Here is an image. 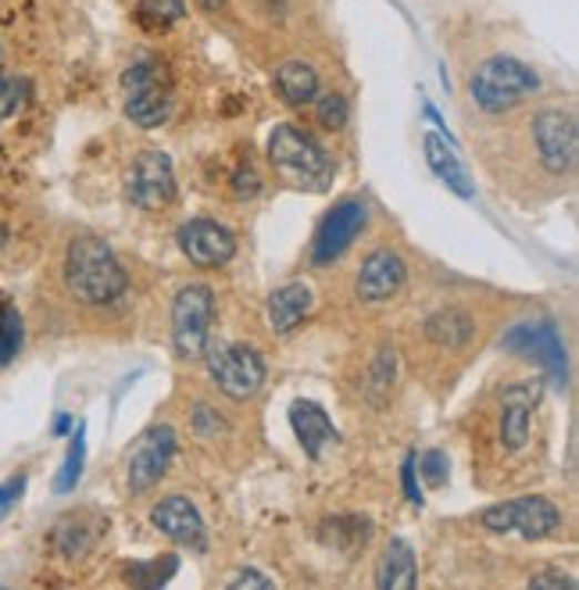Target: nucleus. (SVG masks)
I'll return each mask as SVG.
<instances>
[{"instance_id":"obj_1","label":"nucleus","mask_w":579,"mask_h":590,"mask_svg":"<svg viewBox=\"0 0 579 590\" xmlns=\"http://www.w3.org/2000/svg\"><path fill=\"white\" fill-rule=\"evenodd\" d=\"M61 279H64V294L79 308L104 312V308H115L129 294V273L119 262V254L90 230H75L72 241L64 244Z\"/></svg>"},{"instance_id":"obj_2","label":"nucleus","mask_w":579,"mask_h":590,"mask_svg":"<svg viewBox=\"0 0 579 590\" xmlns=\"http://www.w3.org/2000/svg\"><path fill=\"white\" fill-rule=\"evenodd\" d=\"M265 154L276 180L290 190H301V194H326L336 180L333 154L297 122L272 125Z\"/></svg>"},{"instance_id":"obj_3","label":"nucleus","mask_w":579,"mask_h":590,"mask_svg":"<svg viewBox=\"0 0 579 590\" xmlns=\"http://www.w3.org/2000/svg\"><path fill=\"white\" fill-rule=\"evenodd\" d=\"M540 72L522 58L494 54L479 61L476 72L469 75V101L490 119L511 115V111L526 108L540 93Z\"/></svg>"},{"instance_id":"obj_4","label":"nucleus","mask_w":579,"mask_h":590,"mask_svg":"<svg viewBox=\"0 0 579 590\" xmlns=\"http://www.w3.org/2000/svg\"><path fill=\"white\" fill-rule=\"evenodd\" d=\"M526 154L544 180H569L576 172L579 154V130H576V111L566 104H547L526 119Z\"/></svg>"},{"instance_id":"obj_5","label":"nucleus","mask_w":579,"mask_h":590,"mask_svg":"<svg viewBox=\"0 0 579 590\" xmlns=\"http://www.w3.org/2000/svg\"><path fill=\"white\" fill-rule=\"evenodd\" d=\"M125 93V119L140 130H158L165 125L175 104L172 75L161 58H136L122 75Z\"/></svg>"},{"instance_id":"obj_6","label":"nucleus","mask_w":579,"mask_h":590,"mask_svg":"<svg viewBox=\"0 0 579 590\" xmlns=\"http://www.w3.org/2000/svg\"><path fill=\"white\" fill-rule=\"evenodd\" d=\"M368 218H373V204L362 194H347L333 204V208L315 222L312 244H308V265L329 268L354 247V241L365 233Z\"/></svg>"},{"instance_id":"obj_7","label":"nucleus","mask_w":579,"mask_h":590,"mask_svg":"<svg viewBox=\"0 0 579 590\" xmlns=\"http://www.w3.org/2000/svg\"><path fill=\"white\" fill-rule=\"evenodd\" d=\"M215 291L207 283H186L172 297V347L183 362L204 358L212 344Z\"/></svg>"},{"instance_id":"obj_8","label":"nucleus","mask_w":579,"mask_h":590,"mask_svg":"<svg viewBox=\"0 0 579 590\" xmlns=\"http://www.w3.org/2000/svg\"><path fill=\"white\" fill-rule=\"evenodd\" d=\"M204 362H207V376H212V383L230 401H251L265 387V376H268L265 358L251 344H236V340L207 344Z\"/></svg>"},{"instance_id":"obj_9","label":"nucleus","mask_w":579,"mask_h":590,"mask_svg":"<svg viewBox=\"0 0 579 590\" xmlns=\"http://www.w3.org/2000/svg\"><path fill=\"white\" fill-rule=\"evenodd\" d=\"M479 526L487 533H511L522 540H547L561 530V512L551 498L544 494H522L501 505H490L479 512Z\"/></svg>"},{"instance_id":"obj_10","label":"nucleus","mask_w":579,"mask_h":590,"mask_svg":"<svg viewBox=\"0 0 579 590\" xmlns=\"http://www.w3.org/2000/svg\"><path fill=\"white\" fill-rule=\"evenodd\" d=\"M405 286H408L405 254H400L397 247L379 244L362 258L358 273H354L351 291H354V301H358V305L386 308V305H394L400 294H405Z\"/></svg>"},{"instance_id":"obj_11","label":"nucleus","mask_w":579,"mask_h":590,"mask_svg":"<svg viewBox=\"0 0 579 590\" xmlns=\"http://www.w3.org/2000/svg\"><path fill=\"white\" fill-rule=\"evenodd\" d=\"M125 197L140 212H165L175 201V165L165 151L148 148L125 172Z\"/></svg>"},{"instance_id":"obj_12","label":"nucleus","mask_w":579,"mask_h":590,"mask_svg":"<svg viewBox=\"0 0 579 590\" xmlns=\"http://www.w3.org/2000/svg\"><path fill=\"white\" fill-rule=\"evenodd\" d=\"M183 258L193 268H222L236 258V233L215 218H190L175 233Z\"/></svg>"},{"instance_id":"obj_13","label":"nucleus","mask_w":579,"mask_h":590,"mask_svg":"<svg viewBox=\"0 0 579 590\" xmlns=\"http://www.w3.org/2000/svg\"><path fill=\"white\" fill-rule=\"evenodd\" d=\"M175 448H180V437L172 426H151L148 434H140L133 455H129V490L143 494L161 484V476L169 472L175 458Z\"/></svg>"},{"instance_id":"obj_14","label":"nucleus","mask_w":579,"mask_h":590,"mask_svg":"<svg viewBox=\"0 0 579 590\" xmlns=\"http://www.w3.org/2000/svg\"><path fill=\"white\" fill-rule=\"evenodd\" d=\"M540 397H544V379H519L501 390V423H497V429H501L505 451L519 455L529 444V426H534V411L540 408Z\"/></svg>"},{"instance_id":"obj_15","label":"nucleus","mask_w":579,"mask_h":590,"mask_svg":"<svg viewBox=\"0 0 579 590\" xmlns=\"http://www.w3.org/2000/svg\"><path fill=\"white\" fill-rule=\"evenodd\" d=\"M151 526L169 537L172 545L190 548V551H207V526L186 494H169L151 508Z\"/></svg>"},{"instance_id":"obj_16","label":"nucleus","mask_w":579,"mask_h":590,"mask_svg":"<svg viewBox=\"0 0 579 590\" xmlns=\"http://www.w3.org/2000/svg\"><path fill=\"white\" fill-rule=\"evenodd\" d=\"M505 347L515 350V355H522V358H537L555 379H566V344H561L558 329L551 323L515 326L505 337Z\"/></svg>"},{"instance_id":"obj_17","label":"nucleus","mask_w":579,"mask_h":590,"mask_svg":"<svg viewBox=\"0 0 579 590\" xmlns=\"http://www.w3.org/2000/svg\"><path fill=\"white\" fill-rule=\"evenodd\" d=\"M108 533V519H101L90 508L83 512H69L54 522L51 530V548L61 558H87L96 545H101V537Z\"/></svg>"},{"instance_id":"obj_18","label":"nucleus","mask_w":579,"mask_h":590,"mask_svg":"<svg viewBox=\"0 0 579 590\" xmlns=\"http://www.w3.org/2000/svg\"><path fill=\"white\" fill-rule=\"evenodd\" d=\"M418 329H423V337L426 344H433L437 350H465L473 344L476 337V318L469 308H461V305H444L437 312H429L423 323H418Z\"/></svg>"},{"instance_id":"obj_19","label":"nucleus","mask_w":579,"mask_h":590,"mask_svg":"<svg viewBox=\"0 0 579 590\" xmlns=\"http://www.w3.org/2000/svg\"><path fill=\"white\" fill-rule=\"evenodd\" d=\"M290 426H294L301 448L312 461H318L322 455H326V448H333V444L341 440L333 419L326 416V408L315 405V401H304V397L290 405Z\"/></svg>"},{"instance_id":"obj_20","label":"nucleus","mask_w":579,"mask_h":590,"mask_svg":"<svg viewBox=\"0 0 579 590\" xmlns=\"http://www.w3.org/2000/svg\"><path fill=\"white\" fill-rule=\"evenodd\" d=\"M272 87H276L280 101L286 108H312L315 98L322 93V75L315 69V61L308 58H286L283 65L272 75Z\"/></svg>"},{"instance_id":"obj_21","label":"nucleus","mask_w":579,"mask_h":590,"mask_svg":"<svg viewBox=\"0 0 579 590\" xmlns=\"http://www.w3.org/2000/svg\"><path fill=\"white\" fill-rule=\"evenodd\" d=\"M315 308V291L304 279H294V283H283L276 291L268 294V326L286 337V333H294L304 318L312 315Z\"/></svg>"},{"instance_id":"obj_22","label":"nucleus","mask_w":579,"mask_h":590,"mask_svg":"<svg viewBox=\"0 0 579 590\" xmlns=\"http://www.w3.org/2000/svg\"><path fill=\"white\" fill-rule=\"evenodd\" d=\"M376 590H418L415 548L405 537H390L376 562Z\"/></svg>"},{"instance_id":"obj_23","label":"nucleus","mask_w":579,"mask_h":590,"mask_svg":"<svg viewBox=\"0 0 579 590\" xmlns=\"http://www.w3.org/2000/svg\"><path fill=\"white\" fill-rule=\"evenodd\" d=\"M423 148H426L429 169L437 172V180L455 190L461 201H473V197H476L473 180H469V172H465V165L458 162V154H455V148H450V140H444V136H437V133H426Z\"/></svg>"},{"instance_id":"obj_24","label":"nucleus","mask_w":579,"mask_h":590,"mask_svg":"<svg viewBox=\"0 0 579 590\" xmlns=\"http://www.w3.org/2000/svg\"><path fill=\"white\" fill-rule=\"evenodd\" d=\"M322 545L333 548L336 555H358L368 540H373V522L365 516H333L322 522Z\"/></svg>"},{"instance_id":"obj_25","label":"nucleus","mask_w":579,"mask_h":590,"mask_svg":"<svg viewBox=\"0 0 579 590\" xmlns=\"http://www.w3.org/2000/svg\"><path fill=\"white\" fill-rule=\"evenodd\" d=\"M186 19V0H140L136 22L151 33H165L175 22Z\"/></svg>"},{"instance_id":"obj_26","label":"nucleus","mask_w":579,"mask_h":590,"mask_svg":"<svg viewBox=\"0 0 579 590\" xmlns=\"http://www.w3.org/2000/svg\"><path fill=\"white\" fill-rule=\"evenodd\" d=\"M175 569H180V558L158 555V558H148V562L129 566V583H133L136 590H161L175 577Z\"/></svg>"},{"instance_id":"obj_27","label":"nucleus","mask_w":579,"mask_h":590,"mask_svg":"<svg viewBox=\"0 0 579 590\" xmlns=\"http://www.w3.org/2000/svg\"><path fill=\"white\" fill-rule=\"evenodd\" d=\"M312 108H315V122L326 133H344L351 125V101L341 90H322Z\"/></svg>"},{"instance_id":"obj_28","label":"nucleus","mask_w":579,"mask_h":590,"mask_svg":"<svg viewBox=\"0 0 579 590\" xmlns=\"http://www.w3.org/2000/svg\"><path fill=\"white\" fill-rule=\"evenodd\" d=\"M394 376H397V358H394V347H379L373 365H368V376H365V394L368 401L383 405V397L390 394L394 387Z\"/></svg>"},{"instance_id":"obj_29","label":"nucleus","mask_w":579,"mask_h":590,"mask_svg":"<svg viewBox=\"0 0 579 590\" xmlns=\"http://www.w3.org/2000/svg\"><path fill=\"white\" fill-rule=\"evenodd\" d=\"M26 344V323L14 305L0 301V369L19 358V350Z\"/></svg>"},{"instance_id":"obj_30","label":"nucleus","mask_w":579,"mask_h":590,"mask_svg":"<svg viewBox=\"0 0 579 590\" xmlns=\"http://www.w3.org/2000/svg\"><path fill=\"white\" fill-rule=\"evenodd\" d=\"M83 461H87V426H79L75 434H72L69 455H64V466H61L58 480H54V490H58V494L75 490L79 476H83Z\"/></svg>"},{"instance_id":"obj_31","label":"nucleus","mask_w":579,"mask_h":590,"mask_svg":"<svg viewBox=\"0 0 579 590\" xmlns=\"http://www.w3.org/2000/svg\"><path fill=\"white\" fill-rule=\"evenodd\" d=\"M29 98V83L19 75H0V122L14 119Z\"/></svg>"},{"instance_id":"obj_32","label":"nucleus","mask_w":579,"mask_h":590,"mask_svg":"<svg viewBox=\"0 0 579 590\" xmlns=\"http://www.w3.org/2000/svg\"><path fill=\"white\" fill-rule=\"evenodd\" d=\"M415 472L418 476H423V480L429 484V487H444L447 484V455L444 451H437V448H433V451H423V455H418L415 458Z\"/></svg>"},{"instance_id":"obj_33","label":"nucleus","mask_w":579,"mask_h":590,"mask_svg":"<svg viewBox=\"0 0 579 590\" xmlns=\"http://www.w3.org/2000/svg\"><path fill=\"white\" fill-rule=\"evenodd\" d=\"M230 190L236 201H254L257 194H262V175H257L254 165H240L230 180Z\"/></svg>"},{"instance_id":"obj_34","label":"nucleus","mask_w":579,"mask_h":590,"mask_svg":"<svg viewBox=\"0 0 579 590\" xmlns=\"http://www.w3.org/2000/svg\"><path fill=\"white\" fill-rule=\"evenodd\" d=\"M526 590H579L576 587V577L561 569H540L537 577H529V587Z\"/></svg>"},{"instance_id":"obj_35","label":"nucleus","mask_w":579,"mask_h":590,"mask_svg":"<svg viewBox=\"0 0 579 590\" xmlns=\"http://www.w3.org/2000/svg\"><path fill=\"white\" fill-rule=\"evenodd\" d=\"M193 429L204 437V440H215L219 434H225V423L219 419V411L215 408H207V405H201L197 411H193Z\"/></svg>"},{"instance_id":"obj_36","label":"nucleus","mask_w":579,"mask_h":590,"mask_svg":"<svg viewBox=\"0 0 579 590\" xmlns=\"http://www.w3.org/2000/svg\"><path fill=\"white\" fill-rule=\"evenodd\" d=\"M225 590H276V583H272L262 569H244Z\"/></svg>"},{"instance_id":"obj_37","label":"nucleus","mask_w":579,"mask_h":590,"mask_svg":"<svg viewBox=\"0 0 579 590\" xmlns=\"http://www.w3.org/2000/svg\"><path fill=\"white\" fill-rule=\"evenodd\" d=\"M400 480H405V498L412 505H423V490H418V472H415V455H408L405 466H400Z\"/></svg>"},{"instance_id":"obj_38","label":"nucleus","mask_w":579,"mask_h":590,"mask_svg":"<svg viewBox=\"0 0 579 590\" xmlns=\"http://www.w3.org/2000/svg\"><path fill=\"white\" fill-rule=\"evenodd\" d=\"M26 490V476H14V480H8V484H0V516L8 512V508L19 501V494Z\"/></svg>"},{"instance_id":"obj_39","label":"nucleus","mask_w":579,"mask_h":590,"mask_svg":"<svg viewBox=\"0 0 579 590\" xmlns=\"http://www.w3.org/2000/svg\"><path fill=\"white\" fill-rule=\"evenodd\" d=\"M197 4H201V11H222L225 0H197Z\"/></svg>"},{"instance_id":"obj_40","label":"nucleus","mask_w":579,"mask_h":590,"mask_svg":"<svg viewBox=\"0 0 579 590\" xmlns=\"http://www.w3.org/2000/svg\"><path fill=\"white\" fill-rule=\"evenodd\" d=\"M69 426H72V419H69V416H58V423H54V434H69Z\"/></svg>"}]
</instances>
